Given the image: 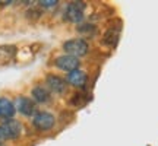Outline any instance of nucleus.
<instances>
[{
    "instance_id": "obj_7",
    "label": "nucleus",
    "mask_w": 158,
    "mask_h": 146,
    "mask_svg": "<svg viewBox=\"0 0 158 146\" xmlns=\"http://www.w3.org/2000/svg\"><path fill=\"white\" fill-rule=\"evenodd\" d=\"M2 129H3L7 139H18L19 136L22 135V124L19 123L18 120H15V118L5 120L3 124H2Z\"/></svg>"
},
{
    "instance_id": "obj_12",
    "label": "nucleus",
    "mask_w": 158,
    "mask_h": 146,
    "mask_svg": "<svg viewBox=\"0 0 158 146\" xmlns=\"http://www.w3.org/2000/svg\"><path fill=\"white\" fill-rule=\"evenodd\" d=\"M118 41V29L117 28H110L104 35V43L110 47H114Z\"/></svg>"
},
{
    "instance_id": "obj_11",
    "label": "nucleus",
    "mask_w": 158,
    "mask_h": 146,
    "mask_svg": "<svg viewBox=\"0 0 158 146\" xmlns=\"http://www.w3.org/2000/svg\"><path fill=\"white\" fill-rule=\"evenodd\" d=\"M16 53V47L13 45H0V63L10 62Z\"/></svg>"
},
{
    "instance_id": "obj_9",
    "label": "nucleus",
    "mask_w": 158,
    "mask_h": 146,
    "mask_svg": "<svg viewBox=\"0 0 158 146\" xmlns=\"http://www.w3.org/2000/svg\"><path fill=\"white\" fill-rule=\"evenodd\" d=\"M66 82L75 88H82L86 83V73L81 69H76L73 72H69L66 76Z\"/></svg>"
},
{
    "instance_id": "obj_1",
    "label": "nucleus",
    "mask_w": 158,
    "mask_h": 146,
    "mask_svg": "<svg viewBox=\"0 0 158 146\" xmlns=\"http://www.w3.org/2000/svg\"><path fill=\"white\" fill-rule=\"evenodd\" d=\"M63 50L66 54L69 56H73V57H82L85 56L88 50H89V45L88 43L82 38H72V39H68L63 43Z\"/></svg>"
},
{
    "instance_id": "obj_3",
    "label": "nucleus",
    "mask_w": 158,
    "mask_h": 146,
    "mask_svg": "<svg viewBox=\"0 0 158 146\" xmlns=\"http://www.w3.org/2000/svg\"><path fill=\"white\" fill-rule=\"evenodd\" d=\"M15 110L19 111L22 116L25 117H31V116H35L37 114V105H35V101L32 98H28V96H18L15 99Z\"/></svg>"
},
{
    "instance_id": "obj_8",
    "label": "nucleus",
    "mask_w": 158,
    "mask_h": 146,
    "mask_svg": "<svg viewBox=\"0 0 158 146\" xmlns=\"http://www.w3.org/2000/svg\"><path fill=\"white\" fill-rule=\"evenodd\" d=\"M15 112H16V110H15V104H13L9 98L0 96V118H2V120L13 118Z\"/></svg>"
},
{
    "instance_id": "obj_10",
    "label": "nucleus",
    "mask_w": 158,
    "mask_h": 146,
    "mask_svg": "<svg viewBox=\"0 0 158 146\" xmlns=\"http://www.w3.org/2000/svg\"><path fill=\"white\" fill-rule=\"evenodd\" d=\"M32 99L35 102H40V104H45V102L50 101V91L47 86H43V85H38L32 89Z\"/></svg>"
},
{
    "instance_id": "obj_14",
    "label": "nucleus",
    "mask_w": 158,
    "mask_h": 146,
    "mask_svg": "<svg viewBox=\"0 0 158 146\" xmlns=\"http://www.w3.org/2000/svg\"><path fill=\"white\" fill-rule=\"evenodd\" d=\"M6 139H7V137H6L5 132H3V129H2V126H0V146H2L3 143H5Z\"/></svg>"
},
{
    "instance_id": "obj_4",
    "label": "nucleus",
    "mask_w": 158,
    "mask_h": 146,
    "mask_svg": "<svg viewBox=\"0 0 158 146\" xmlns=\"http://www.w3.org/2000/svg\"><path fill=\"white\" fill-rule=\"evenodd\" d=\"M84 9H85V5L82 2H72V3H69L66 10H64V19L69 21V22L79 23L84 19Z\"/></svg>"
},
{
    "instance_id": "obj_13",
    "label": "nucleus",
    "mask_w": 158,
    "mask_h": 146,
    "mask_svg": "<svg viewBox=\"0 0 158 146\" xmlns=\"http://www.w3.org/2000/svg\"><path fill=\"white\" fill-rule=\"evenodd\" d=\"M57 3H59L57 0H41V2H38V5L41 7H54Z\"/></svg>"
},
{
    "instance_id": "obj_5",
    "label": "nucleus",
    "mask_w": 158,
    "mask_h": 146,
    "mask_svg": "<svg viewBox=\"0 0 158 146\" xmlns=\"http://www.w3.org/2000/svg\"><path fill=\"white\" fill-rule=\"evenodd\" d=\"M54 64H56V67H59L60 70L69 73V72H73V70L79 69L81 62H79L78 57L69 56V54H63V56H59L56 60H54Z\"/></svg>"
},
{
    "instance_id": "obj_6",
    "label": "nucleus",
    "mask_w": 158,
    "mask_h": 146,
    "mask_svg": "<svg viewBox=\"0 0 158 146\" xmlns=\"http://www.w3.org/2000/svg\"><path fill=\"white\" fill-rule=\"evenodd\" d=\"M45 85H47L48 91L54 92V94H64L68 91V82H66V79L60 78L57 75H48L45 78Z\"/></svg>"
},
{
    "instance_id": "obj_2",
    "label": "nucleus",
    "mask_w": 158,
    "mask_h": 146,
    "mask_svg": "<svg viewBox=\"0 0 158 146\" xmlns=\"http://www.w3.org/2000/svg\"><path fill=\"white\" fill-rule=\"evenodd\" d=\"M54 123H56V118L53 114L47 111H40L37 112L32 118V124L34 127L40 132H47V130H51L54 127Z\"/></svg>"
}]
</instances>
